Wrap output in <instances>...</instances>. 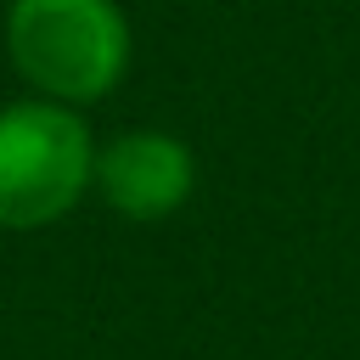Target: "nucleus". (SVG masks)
Instances as JSON below:
<instances>
[{"instance_id":"nucleus-1","label":"nucleus","mask_w":360,"mask_h":360,"mask_svg":"<svg viewBox=\"0 0 360 360\" xmlns=\"http://www.w3.org/2000/svg\"><path fill=\"white\" fill-rule=\"evenodd\" d=\"M6 62L34 96L96 107L107 101L129 73V17L118 0H11L6 22Z\"/></svg>"},{"instance_id":"nucleus-2","label":"nucleus","mask_w":360,"mask_h":360,"mask_svg":"<svg viewBox=\"0 0 360 360\" xmlns=\"http://www.w3.org/2000/svg\"><path fill=\"white\" fill-rule=\"evenodd\" d=\"M96 135L79 107L22 96L0 107V231H45L68 219L96 180Z\"/></svg>"},{"instance_id":"nucleus-3","label":"nucleus","mask_w":360,"mask_h":360,"mask_svg":"<svg viewBox=\"0 0 360 360\" xmlns=\"http://www.w3.org/2000/svg\"><path fill=\"white\" fill-rule=\"evenodd\" d=\"M90 191L129 225H158L180 214L197 191V152L174 129H118L96 146Z\"/></svg>"}]
</instances>
